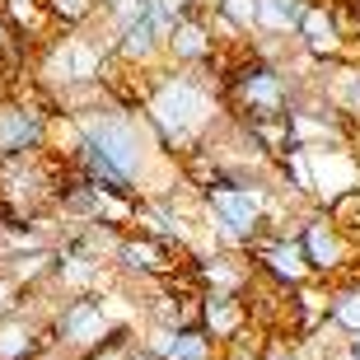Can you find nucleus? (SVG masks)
Here are the masks:
<instances>
[{"label": "nucleus", "mask_w": 360, "mask_h": 360, "mask_svg": "<svg viewBox=\"0 0 360 360\" xmlns=\"http://www.w3.org/2000/svg\"><path fill=\"white\" fill-rule=\"evenodd\" d=\"M141 117H146L160 155L178 164L225 122V103H220V89L211 84L206 70L160 66L141 84Z\"/></svg>", "instance_id": "1"}, {"label": "nucleus", "mask_w": 360, "mask_h": 360, "mask_svg": "<svg viewBox=\"0 0 360 360\" xmlns=\"http://www.w3.org/2000/svg\"><path fill=\"white\" fill-rule=\"evenodd\" d=\"M300 84H304L300 75L271 66V61H262V56H253L243 47L234 56L229 75L220 80V103H225V117L239 122V127H248V122H281V117H290Z\"/></svg>", "instance_id": "2"}, {"label": "nucleus", "mask_w": 360, "mask_h": 360, "mask_svg": "<svg viewBox=\"0 0 360 360\" xmlns=\"http://www.w3.org/2000/svg\"><path fill=\"white\" fill-rule=\"evenodd\" d=\"M295 234H300V248H304V262H309V271H314V281L342 285V281L356 276L360 243L337 225L328 206H304V211L295 215Z\"/></svg>", "instance_id": "3"}, {"label": "nucleus", "mask_w": 360, "mask_h": 360, "mask_svg": "<svg viewBox=\"0 0 360 360\" xmlns=\"http://www.w3.org/2000/svg\"><path fill=\"white\" fill-rule=\"evenodd\" d=\"M112 328H117V323H112L108 300L98 290L66 295V300H61V309H52V314H47V333H52V342L61 351H70V360L89 356V351L98 347L108 333H112Z\"/></svg>", "instance_id": "4"}, {"label": "nucleus", "mask_w": 360, "mask_h": 360, "mask_svg": "<svg viewBox=\"0 0 360 360\" xmlns=\"http://www.w3.org/2000/svg\"><path fill=\"white\" fill-rule=\"evenodd\" d=\"M243 257L253 262L257 276H267L271 285H281V290H300V285L314 281V271H309V262H304V248H300V234H295V229H262V234L243 248Z\"/></svg>", "instance_id": "5"}, {"label": "nucleus", "mask_w": 360, "mask_h": 360, "mask_svg": "<svg viewBox=\"0 0 360 360\" xmlns=\"http://www.w3.org/2000/svg\"><path fill=\"white\" fill-rule=\"evenodd\" d=\"M183 262H187V257L178 253V248H169L164 239H150V234H141V229L117 234L112 257H108V267L117 271V276L141 281V285H150V281H169Z\"/></svg>", "instance_id": "6"}, {"label": "nucleus", "mask_w": 360, "mask_h": 360, "mask_svg": "<svg viewBox=\"0 0 360 360\" xmlns=\"http://www.w3.org/2000/svg\"><path fill=\"white\" fill-rule=\"evenodd\" d=\"M215 52H220V42H215L211 33V19H206V10H187L183 19L174 24V33L164 38V61L178 70H206L215 61Z\"/></svg>", "instance_id": "7"}, {"label": "nucleus", "mask_w": 360, "mask_h": 360, "mask_svg": "<svg viewBox=\"0 0 360 360\" xmlns=\"http://www.w3.org/2000/svg\"><path fill=\"white\" fill-rule=\"evenodd\" d=\"M197 328L211 337L215 347H225L234 337H243L253 328L248 319V304H243V295H225V290H201L197 295Z\"/></svg>", "instance_id": "8"}, {"label": "nucleus", "mask_w": 360, "mask_h": 360, "mask_svg": "<svg viewBox=\"0 0 360 360\" xmlns=\"http://www.w3.org/2000/svg\"><path fill=\"white\" fill-rule=\"evenodd\" d=\"M295 47H300V56H309L314 66H333V61H347V42L337 38L333 28V14H328V5L323 0H309L304 19H300V28H295Z\"/></svg>", "instance_id": "9"}, {"label": "nucleus", "mask_w": 360, "mask_h": 360, "mask_svg": "<svg viewBox=\"0 0 360 360\" xmlns=\"http://www.w3.org/2000/svg\"><path fill=\"white\" fill-rule=\"evenodd\" d=\"M319 89L347 122H360V56L319 66Z\"/></svg>", "instance_id": "10"}, {"label": "nucleus", "mask_w": 360, "mask_h": 360, "mask_svg": "<svg viewBox=\"0 0 360 360\" xmlns=\"http://www.w3.org/2000/svg\"><path fill=\"white\" fill-rule=\"evenodd\" d=\"M304 10H309V0H257L253 33H262V38H295Z\"/></svg>", "instance_id": "11"}, {"label": "nucleus", "mask_w": 360, "mask_h": 360, "mask_svg": "<svg viewBox=\"0 0 360 360\" xmlns=\"http://www.w3.org/2000/svg\"><path fill=\"white\" fill-rule=\"evenodd\" d=\"M328 328L347 333V342L360 337V276L333 285V295H328Z\"/></svg>", "instance_id": "12"}, {"label": "nucleus", "mask_w": 360, "mask_h": 360, "mask_svg": "<svg viewBox=\"0 0 360 360\" xmlns=\"http://www.w3.org/2000/svg\"><path fill=\"white\" fill-rule=\"evenodd\" d=\"M160 360H220V347L201 328H174Z\"/></svg>", "instance_id": "13"}, {"label": "nucleus", "mask_w": 360, "mask_h": 360, "mask_svg": "<svg viewBox=\"0 0 360 360\" xmlns=\"http://www.w3.org/2000/svg\"><path fill=\"white\" fill-rule=\"evenodd\" d=\"M42 10H47L56 33H80V28H89L98 19V5L94 0H42Z\"/></svg>", "instance_id": "14"}, {"label": "nucleus", "mask_w": 360, "mask_h": 360, "mask_svg": "<svg viewBox=\"0 0 360 360\" xmlns=\"http://www.w3.org/2000/svg\"><path fill=\"white\" fill-rule=\"evenodd\" d=\"M127 360H155V356H150V351H141V342H136V351H131Z\"/></svg>", "instance_id": "15"}, {"label": "nucleus", "mask_w": 360, "mask_h": 360, "mask_svg": "<svg viewBox=\"0 0 360 360\" xmlns=\"http://www.w3.org/2000/svg\"><path fill=\"white\" fill-rule=\"evenodd\" d=\"M94 5H98V14H103V10H108V5H112V0H94Z\"/></svg>", "instance_id": "16"}]
</instances>
